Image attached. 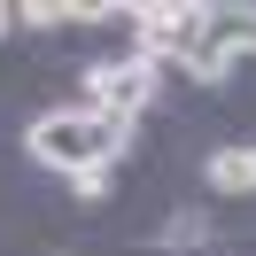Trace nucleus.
<instances>
[{
    "label": "nucleus",
    "mask_w": 256,
    "mask_h": 256,
    "mask_svg": "<svg viewBox=\"0 0 256 256\" xmlns=\"http://www.w3.org/2000/svg\"><path fill=\"white\" fill-rule=\"evenodd\" d=\"M124 148H132V124H116V116H101V109H47L24 132V156H32L39 171H62V178L116 171Z\"/></svg>",
    "instance_id": "nucleus-1"
},
{
    "label": "nucleus",
    "mask_w": 256,
    "mask_h": 256,
    "mask_svg": "<svg viewBox=\"0 0 256 256\" xmlns=\"http://www.w3.org/2000/svg\"><path fill=\"white\" fill-rule=\"evenodd\" d=\"M132 16V54H148V62H194V47L210 39V8L202 0H140V8H124Z\"/></svg>",
    "instance_id": "nucleus-2"
},
{
    "label": "nucleus",
    "mask_w": 256,
    "mask_h": 256,
    "mask_svg": "<svg viewBox=\"0 0 256 256\" xmlns=\"http://www.w3.org/2000/svg\"><path fill=\"white\" fill-rule=\"evenodd\" d=\"M148 94H156V62H148V54H116V62L86 70V101L78 109H101V116H116V124H132V116L148 109Z\"/></svg>",
    "instance_id": "nucleus-3"
},
{
    "label": "nucleus",
    "mask_w": 256,
    "mask_h": 256,
    "mask_svg": "<svg viewBox=\"0 0 256 256\" xmlns=\"http://www.w3.org/2000/svg\"><path fill=\"white\" fill-rule=\"evenodd\" d=\"M202 178L218 194H256V148H218V156L202 163Z\"/></svg>",
    "instance_id": "nucleus-4"
},
{
    "label": "nucleus",
    "mask_w": 256,
    "mask_h": 256,
    "mask_svg": "<svg viewBox=\"0 0 256 256\" xmlns=\"http://www.w3.org/2000/svg\"><path fill=\"white\" fill-rule=\"evenodd\" d=\"M210 47L256 54V8H210Z\"/></svg>",
    "instance_id": "nucleus-5"
},
{
    "label": "nucleus",
    "mask_w": 256,
    "mask_h": 256,
    "mask_svg": "<svg viewBox=\"0 0 256 256\" xmlns=\"http://www.w3.org/2000/svg\"><path fill=\"white\" fill-rule=\"evenodd\" d=\"M202 240H210V218H194V210H178L163 225V248H202Z\"/></svg>",
    "instance_id": "nucleus-6"
},
{
    "label": "nucleus",
    "mask_w": 256,
    "mask_h": 256,
    "mask_svg": "<svg viewBox=\"0 0 256 256\" xmlns=\"http://www.w3.org/2000/svg\"><path fill=\"white\" fill-rule=\"evenodd\" d=\"M16 32H24V8H8V0H0V47H8Z\"/></svg>",
    "instance_id": "nucleus-7"
}]
</instances>
